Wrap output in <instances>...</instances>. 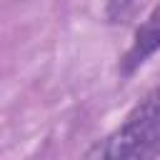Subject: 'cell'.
<instances>
[{"mask_svg":"<svg viewBox=\"0 0 160 160\" xmlns=\"http://www.w3.org/2000/svg\"><path fill=\"white\" fill-rule=\"evenodd\" d=\"M160 158V85L150 88L128 115L80 160H155Z\"/></svg>","mask_w":160,"mask_h":160,"instance_id":"1","label":"cell"},{"mask_svg":"<svg viewBox=\"0 0 160 160\" xmlns=\"http://www.w3.org/2000/svg\"><path fill=\"white\" fill-rule=\"evenodd\" d=\"M158 50H160V2L135 28V35H132L130 45H128V50L122 52V58L118 62L120 78H130L132 72H138Z\"/></svg>","mask_w":160,"mask_h":160,"instance_id":"2","label":"cell"},{"mask_svg":"<svg viewBox=\"0 0 160 160\" xmlns=\"http://www.w3.org/2000/svg\"><path fill=\"white\" fill-rule=\"evenodd\" d=\"M140 5V0H108V8H105V15L110 22H125L135 8Z\"/></svg>","mask_w":160,"mask_h":160,"instance_id":"3","label":"cell"}]
</instances>
